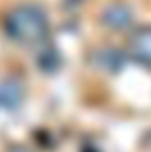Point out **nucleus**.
I'll list each match as a JSON object with an SVG mask.
<instances>
[{
	"instance_id": "f257e3e1",
	"label": "nucleus",
	"mask_w": 151,
	"mask_h": 152,
	"mask_svg": "<svg viewBox=\"0 0 151 152\" xmlns=\"http://www.w3.org/2000/svg\"><path fill=\"white\" fill-rule=\"evenodd\" d=\"M5 30L13 39L20 42H38L46 36L48 21L43 11L38 7L23 5L14 9L5 21Z\"/></svg>"
},
{
	"instance_id": "f03ea898",
	"label": "nucleus",
	"mask_w": 151,
	"mask_h": 152,
	"mask_svg": "<svg viewBox=\"0 0 151 152\" xmlns=\"http://www.w3.org/2000/svg\"><path fill=\"white\" fill-rule=\"evenodd\" d=\"M130 53L141 64L151 66V27L141 28L130 39Z\"/></svg>"
},
{
	"instance_id": "7ed1b4c3",
	"label": "nucleus",
	"mask_w": 151,
	"mask_h": 152,
	"mask_svg": "<svg viewBox=\"0 0 151 152\" xmlns=\"http://www.w3.org/2000/svg\"><path fill=\"white\" fill-rule=\"evenodd\" d=\"M105 21L114 28H123L130 23V11L123 5H114L105 12Z\"/></svg>"
}]
</instances>
